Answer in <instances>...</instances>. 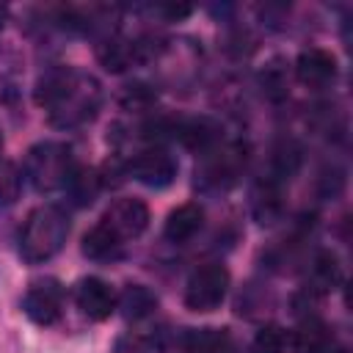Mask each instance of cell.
Instances as JSON below:
<instances>
[{
	"label": "cell",
	"mask_w": 353,
	"mask_h": 353,
	"mask_svg": "<svg viewBox=\"0 0 353 353\" xmlns=\"http://www.w3.org/2000/svg\"><path fill=\"white\" fill-rule=\"evenodd\" d=\"M119 248H121V243H119L116 234H113L108 226H102V223H97L94 229H88L85 237H83V254H85L88 259H108V256H113Z\"/></svg>",
	"instance_id": "15"
},
{
	"label": "cell",
	"mask_w": 353,
	"mask_h": 353,
	"mask_svg": "<svg viewBox=\"0 0 353 353\" xmlns=\"http://www.w3.org/2000/svg\"><path fill=\"white\" fill-rule=\"evenodd\" d=\"M339 262L331 251H320L312 262V290L317 292H325V290H334L336 281H339Z\"/></svg>",
	"instance_id": "18"
},
{
	"label": "cell",
	"mask_w": 353,
	"mask_h": 353,
	"mask_svg": "<svg viewBox=\"0 0 353 353\" xmlns=\"http://www.w3.org/2000/svg\"><path fill=\"white\" fill-rule=\"evenodd\" d=\"M229 292V270L221 262H207L196 268L185 284V306L190 312H212L223 303Z\"/></svg>",
	"instance_id": "4"
},
{
	"label": "cell",
	"mask_w": 353,
	"mask_h": 353,
	"mask_svg": "<svg viewBox=\"0 0 353 353\" xmlns=\"http://www.w3.org/2000/svg\"><path fill=\"white\" fill-rule=\"evenodd\" d=\"M102 226H108L119 243L132 240L138 234H143V229L149 226V207L141 199H116L105 215L99 218Z\"/></svg>",
	"instance_id": "5"
},
{
	"label": "cell",
	"mask_w": 353,
	"mask_h": 353,
	"mask_svg": "<svg viewBox=\"0 0 353 353\" xmlns=\"http://www.w3.org/2000/svg\"><path fill=\"white\" fill-rule=\"evenodd\" d=\"M262 88H265V94L270 97V99H281V97H287V74H284V69L279 66V63H270V66H265V72H262Z\"/></svg>",
	"instance_id": "23"
},
{
	"label": "cell",
	"mask_w": 353,
	"mask_h": 353,
	"mask_svg": "<svg viewBox=\"0 0 353 353\" xmlns=\"http://www.w3.org/2000/svg\"><path fill=\"white\" fill-rule=\"evenodd\" d=\"M66 234H69V218L63 215L61 207L52 204L36 207L19 232V254L30 265L47 262L63 248Z\"/></svg>",
	"instance_id": "2"
},
{
	"label": "cell",
	"mask_w": 353,
	"mask_h": 353,
	"mask_svg": "<svg viewBox=\"0 0 353 353\" xmlns=\"http://www.w3.org/2000/svg\"><path fill=\"white\" fill-rule=\"evenodd\" d=\"M36 105L50 113L58 127H74L97 113L99 85L74 69H52L36 85Z\"/></svg>",
	"instance_id": "1"
},
{
	"label": "cell",
	"mask_w": 353,
	"mask_h": 353,
	"mask_svg": "<svg viewBox=\"0 0 353 353\" xmlns=\"http://www.w3.org/2000/svg\"><path fill=\"white\" fill-rule=\"evenodd\" d=\"M130 174L149 188H165L176 176V160L163 146H152L130 160Z\"/></svg>",
	"instance_id": "7"
},
{
	"label": "cell",
	"mask_w": 353,
	"mask_h": 353,
	"mask_svg": "<svg viewBox=\"0 0 353 353\" xmlns=\"http://www.w3.org/2000/svg\"><path fill=\"white\" fill-rule=\"evenodd\" d=\"M119 306L124 309L127 320H141V317H146V314H152L157 309V295L149 287H143V284H130L121 292Z\"/></svg>",
	"instance_id": "14"
},
{
	"label": "cell",
	"mask_w": 353,
	"mask_h": 353,
	"mask_svg": "<svg viewBox=\"0 0 353 353\" xmlns=\"http://www.w3.org/2000/svg\"><path fill=\"white\" fill-rule=\"evenodd\" d=\"M290 345L281 325H262L254 336V353H284Z\"/></svg>",
	"instance_id": "20"
},
{
	"label": "cell",
	"mask_w": 353,
	"mask_h": 353,
	"mask_svg": "<svg viewBox=\"0 0 353 353\" xmlns=\"http://www.w3.org/2000/svg\"><path fill=\"white\" fill-rule=\"evenodd\" d=\"M25 174L30 176L36 190H55L63 188L69 174H72V157H69V146L58 143V141H44L36 143L28 152L25 160Z\"/></svg>",
	"instance_id": "3"
},
{
	"label": "cell",
	"mask_w": 353,
	"mask_h": 353,
	"mask_svg": "<svg viewBox=\"0 0 353 353\" xmlns=\"http://www.w3.org/2000/svg\"><path fill=\"white\" fill-rule=\"evenodd\" d=\"M0 146H3V132H0Z\"/></svg>",
	"instance_id": "27"
},
{
	"label": "cell",
	"mask_w": 353,
	"mask_h": 353,
	"mask_svg": "<svg viewBox=\"0 0 353 353\" xmlns=\"http://www.w3.org/2000/svg\"><path fill=\"white\" fill-rule=\"evenodd\" d=\"M3 19H6V8H0V25H3Z\"/></svg>",
	"instance_id": "26"
},
{
	"label": "cell",
	"mask_w": 353,
	"mask_h": 353,
	"mask_svg": "<svg viewBox=\"0 0 353 353\" xmlns=\"http://www.w3.org/2000/svg\"><path fill=\"white\" fill-rule=\"evenodd\" d=\"M292 350L295 353H339L334 331L314 317L301 323V328L292 336Z\"/></svg>",
	"instance_id": "10"
},
{
	"label": "cell",
	"mask_w": 353,
	"mask_h": 353,
	"mask_svg": "<svg viewBox=\"0 0 353 353\" xmlns=\"http://www.w3.org/2000/svg\"><path fill=\"white\" fill-rule=\"evenodd\" d=\"M201 223H204V210L196 201L179 204L165 221V237L171 243H188V240H193L199 234Z\"/></svg>",
	"instance_id": "11"
},
{
	"label": "cell",
	"mask_w": 353,
	"mask_h": 353,
	"mask_svg": "<svg viewBox=\"0 0 353 353\" xmlns=\"http://www.w3.org/2000/svg\"><path fill=\"white\" fill-rule=\"evenodd\" d=\"M160 11H163L168 19H179V17H188V14H190L188 6H160Z\"/></svg>",
	"instance_id": "25"
},
{
	"label": "cell",
	"mask_w": 353,
	"mask_h": 353,
	"mask_svg": "<svg viewBox=\"0 0 353 353\" xmlns=\"http://www.w3.org/2000/svg\"><path fill=\"white\" fill-rule=\"evenodd\" d=\"M182 353H226L229 331L226 328H188L179 339Z\"/></svg>",
	"instance_id": "12"
},
{
	"label": "cell",
	"mask_w": 353,
	"mask_h": 353,
	"mask_svg": "<svg viewBox=\"0 0 353 353\" xmlns=\"http://www.w3.org/2000/svg\"><path fill=\"white\" fill-rule=\"evenodd\" d=\"M22 309L36 325H55L63 314V290H61V284L55 279H44V281L30 284L25 298H22Z\"/></svg>",
	"instance_id": "6"
},
{
	"label": "cell",
	"mask_w": 353,
	"mask_h": 353,
	"mask_svg": "<svg viewBox=\"0 0 353 353\" xmlns=\"http://www.w3.org/2000/svg\"><path fill=\"white\" fill-rule=\"evenodd\" d=\"M298 163H301V152H298V146L295 143H281L276 152H273V171H276V182L279 179H290V174H295V168H298Z\"/></svg>",
	"instance_id": "22"
},
{
	"label": "cell",
	"mask_w": 353,
	"mask_h": 353,
	"mask_svg": "<svg viewBox=\"0 0 353 353\" xmlns=\"http://www.w3.org/2000/svg\"><path fill=\"white\" fill-rule=\"evenodd\" d=\"M63 188L69 190V196L74 199V204L85 207V204H91V201L97 199L99 176H97L91 168H72V174H69V179H66Z\"/></svg>",
	"instance_id": "17"
},
{
	"label": "cell",
	"mask_w": 353,
	"mask_h": 353,
	"mask_svg": "<svg viewBox=\"0 0 353 353\" xmlns=\"http://www.w3.org/2000/svg\"><path fill=\"white\" fill-rule=\"evenodd\" d=\"M254 210H256V218H259L262 223H268L273 215H279L281 201H279L276 179H270V182H265V185L259 188V193L254 196Z\"/></svg>",
	"instance_id": "21"
},
{
	"label": "cell",
	"mask_w": 353,
	"mask_h": 353,
	"mask_svg": "<svg viewBox=\"0 0 353 353\" xmlns=\"http://www.w3.org/2000/svg\"><path fill=\"white\" fill-rule=\"evenodd\" d=\"M74 301L88 320H108L119 309V295L113 292V287L102 279H94V276H88L77 284Z\"/></svg>",
	"instance_id": "8"
},
{
	"label": "cell",
	"mask_w": 353,
	"mask_h": 353,
	"mask_svg": "<svg viewBox=\"0 0 353 353\" xmlns=\"http://www.w3.org/2000/svg\"><path fill=\"white\" fill-rule=\"evenodd\" d=\"M22 188V171L11 160H0V210L11 207L19 199Z\"/></svg>",
	"instance_id": "19"
},
{
	"label": "cell",
	"mask_w": 353,
	"mask_h": 353,
	"mask_svg": "<svg viewBox=\"0 0 353 353\" xmlns=\"http://www.w3.org/2000/svg\"><path fill=\"white\" fill-rule=\"evenodd\" d=\"M243 165H245V149L243 146H229L204 165L201 179H212L215 185H226L240 174Z\"/></svg>",
	"instance_id": "13"
},
{
	"label": "cell",
	"mask_w": 353,
	"mask_h": 353,
	"mask_svg": "<svg viewBox=\"0 0 353 353\" xmlns=\"http://www.w3.org/2000/svg\"><path fill=\"white\" fill-rule=\"evenodd\" d=\"M135 50H138V44H132V41L110 39V41H105V44L97 50V55H99V61H102L105 69H110V72H121V69L132 66V61H135Z\"/></svg>",
	"instance_id": "16"
},
{
	"label": "cell",
	"mask_w": 353,
	"mask_h": 353,
	"mask_svg": "<svg viewBox=\"0 0 353 353\" xmlns=\"http://www.w3.org/2000/svg\"><path fill=\"white\" fill-rule=\"evenodd\" d=\"M295 74L303 85L309 88H325L334 83L336 77V58L328 52V50H320V47H309L298 55L295 61Z\"/></svg>",
	"instance_id": "9"
},
{
	"label": "cell",
	"mask_w": 353,
	"mask_h": 353,
	"mask_svg": "<svg viewBox=\"0 0 353 353\" xmlns=\"http://www.w3.org/2000/svg\"><path fill=\"white\" fill-rule=\"evenodd\" d=\"M113 353H152V347H149L141 336H135V334H124V336L116 339Z\"/></svg>",
	"instance_id": "24"
}]
</instances>
